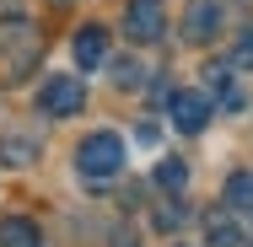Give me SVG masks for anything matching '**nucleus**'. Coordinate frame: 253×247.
<instances>
[{
	"label": "nucleus",
	"mask_w": 253,
	"mask_h": 247,
	"mask_svg": "<svg viewBox=\"0 0 253 247\" xmlns=\"http://www.w3.org/2000/svg\"><path fill=\"white\" fill-rule=\"evenodd\" d=\"M38 54H43V38H38V27L33 22H5L0 27V81L5 86H16V81H27L33 70H38Z\"/></svg>",
	"instance_id": "nucleus-1"
},
{
	"label": "nucleus",
	"mask_w": 253,
	"mask_h": 247,
	"mask_svg": "<svg viewBox=\"0 0 253 247\" xmlns=\"http://www.w3.org/2000/svg\"><path fill=\"white\" fill-rule=\"evenodd\" d=\"M76 172H86V177H113V172H124V140H119L113 129L86 135V140L76 145Z\"/></svg>",
	"instance_id": "nucleus-2"
},
{
	"label": "nucleus",
	"mask_w": 253,
	"mask_h": 247,
	"mask_svg": "<svg viewBox=\"0 0 253 247\" xmlns=\"http://www.w3.org/2000/svg\"><path fill=\"white\" fill-rule=\"evenodd\" d=\"M38 107H43L49 118H70V113H81V107H86V86H81V75H49V81L38 86Z\"/></svg>",
	"instance_id": "nucleus-3"
},
{
	"label": "nucleus",
	"mask_w": 253,
	"mask_h": 247,
	"mask_svg": "<svg viewBox=\"0 0 253 247\" xmlns=\"http://www.w3.org/2000/svg\"><path fill=\"white\" fill-rule=\"evenodd\" d=\"M167 113H172V129L200 135L205 124H210V113H215V102H210V92H172L167 97Z\"/></svg>",
	"instance_id": "nucleus-4"
},
{
	"label": "nucleus",
	"mask_w": 253,
	"mask_h": 247,
	"mask_svg": "<svg viewBox=\"0 0 253 247\" xmlns=\"http://www.w3.org/2000/svg\"><path fill=\"white\" fill-rule=\"evenodd\" d=\"M162 27H167L162 0H129V5H124V33H129L135 43H156Z\"/></svg>",
	"instance_id": "nucleus-5"
},
{
	"label": "nucleus",
	"mask_w": 253,
	"mask_h": 247,
	"mask_svg": "<svg viewBox=\"0 0 253 247\" xmlns=\"http://www.w3.org/2000/svg\"><path fill=\"white\" fill-rule=\"evenodd\" d=\"M70 54H76V65H81V70H97V65H102V54H108V33H102L97 22L76 27V38H70Z\"/></svg>",
	"instance_id": "nucleus-6"
},
{
	"label": "nucleus",
	"mask_w": 253,
	"mask_h": 247,
	"mask_svg": "<svg viewBox=\"0 0 253 247\" xmlns=\"http://www.w3.org/2000/svg\"><path fill=\"white\" fill-rule=\"evenodd\" d=\"M205 92H210V102L215 107H243V97H237V86H232V65H205Z\"/></svg>",
	"instance_id": "nucleus-7"
},
{
	"label": "nucleus",
	"mask_w": 253,
	"mask_h": 247,
	"mask_svg": "<svg viewBox=\"0 0 253 247\" xmlns=\"http://www.w3.org/2000/svg\"><path fill=\"white\" fill-rule=\"evenodd\" d=\"M205 237H210V247H243V231H237L232 210H210L205 215Z\"/></svg>",
	"instance_id": "nucleus-8"
},
{
	"label": "nucleus",
	"mask_w": 253,
	"mask_h": 247,
	"mask_svg": "<svg viewBox=\"0 0 253 247\" xmlns=\"http://www.w3.org/2000/svg\"><path fill=\"white\" fill-rule=\"evenodd\" d=\"M0 247H43V231L27 215H11V220H0Z\"/></svg>",
	"instance_id": "nucleus-9"
},
{
	"label": "nucleus",
	"mask_w": 253,
	"mask_h": 247,
	"mask_svg": "<svg viewBox=\"0 0 253 247\" xmlns=\"http://www.w3.org/2000/svg\"><path fill=\"white\" fill-rule=\"evenodd\" d=\"M33 156H38V140H27V135H0V161H5V167H33Z\"/></svg>",
	"instance_id": "nucleus-10"
},
{
	"label": "nucleus",
	"mask_w": 253,
	"mask_h": 247,
	"mask_svg": "<svg viewBox=\"0 0 253 247\" xmlns=\"http://www.w3.org/2000/svg\"><path fill=\"white\" fill-rule=\"evenodd\" d=\"M215 22H221V11H215V0H194V11H189V27H183V33H189L194 43H205V38L215 33Z\"/></svg>",
	"instance_id": "nucleus-11"
},
{
	"label": "nucleus",
	"mask_w": 253,
	"mask_h": 247,
	"mask_svg": "<svg viewBox=\"0 0 253 247\" xmlns=\"http://www.w3.org/2000/svg\"><path fill=\"white\" fill-rule=\"evenodd\" d=\"M226 210L253 215V172H232L226 177Z\"/></svg>",
	"instance_id": "nucleus-12"
},
{
	"label": "nucleus",
	"mask_w": 253,
	"mask_h": 247,
	"mask_svg": "<svg viewBox=\"0 0 253 247\" xmlns=\"http://www.w3.org/2000/svg\"><path fill=\"white\" fill-rule=\"evenodd\" d=\"M156 183H162V188H172V194H183V183H189V167H183L178 156H162V161H156Z\"/></svg>",
	"instance_id": "nucleus-13"
},
{
	"label": "nucleus",
	"mask_w": 253,
	"mask_h": 247,
	"mask_svg": "<svg viewBox=\"0 0 253 247\" xmlns=\"http://www.w3.org/2000/svg\"><path fill=\"white\" fill-rule=\"evenodd\" d=\"M113 81H119V86H140V81H146V65H135V59H119V65H113Z\"/></svg>",
	"instance_id": "nucleus-14"
},
{
	"label": "nucleus",
	"mask_w": 253,
	"mask_h": 247,
	"mask_svg": "<svg viewBox=\"0 0 253 247\" xmlns=\"http://www.w3.org/2000/svg\"><path fill=\"white\" fill-rule=\"evenodd\" d=\"M232 70H253V33H243L237 38V49H232V59H226Z\"/></svg>",
	"instance_id": "nucleus-15"
},
{
	"label": "nucleus",
	"mask_w": 253,
	"mask_h": 247,
	"mask_svg": "<svg viewBox=\"0 0 253 247\" xmlns=\"http://www.w3.org/2000/svg\"><path fill=\"white\" fill-rule=\"evenodd\" d=\"M178 220H183V204H162L156 210V226H178Z\"/></svg>",
	"instance_id": "nucleus-16"
}]
</instances>
